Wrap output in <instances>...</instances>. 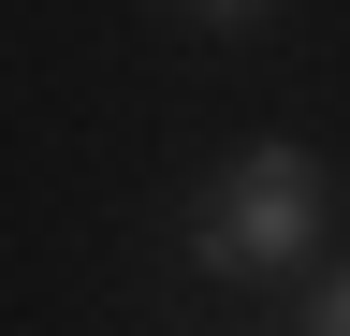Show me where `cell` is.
Returning a JSON list of instances; mask_svg holds the SVG:
<instances>
[{
	"instance_id": "7a4b0ae2",
	"label": "cell",
	"mask_w": 350,
	"mask_h": 336,
	"mask_svg": "<svg viewBox=\"0 0 350 336\" xmlns=\"http://www.w3.org/2000/svg\"><path fill=\"white\" fill-rule=\"evenodd\" d=\"M278 336H350V263H321V278H306V292H292V322H278Z\"/></svg>"
},
{
	"instance_id": "3957f363",
	"label": "cell",
	"mask_w": 350,
	"mask_h": 336,
	"mask_svg": "<svg viewBox=\"0 0 350 336\" xmlns=\"http://www.w3.org/2000/svg\"><path fill=\"white\" fill-rule=\"evenodd\" d=\"M161 15H190V29H262L278 0H161Z\"/></svg>"
},
{
	"instance_id": "6da1fadb",
	"label": "cell",
	"mask_w": 350,
	"mask_h": 336,
	"mask_svg": "<svg viewBox=\"0 0 350 336\" xmlns=\"http://www.w3.org/2000/svg\"><path fill=\"white\" fill-rule=\"evenodd\" d=\"M321 234H336V176H321V146H292V132L234 146V161L190 190V278H219V292H248V278H321Z\"/></svg>"
}]
</instances>
